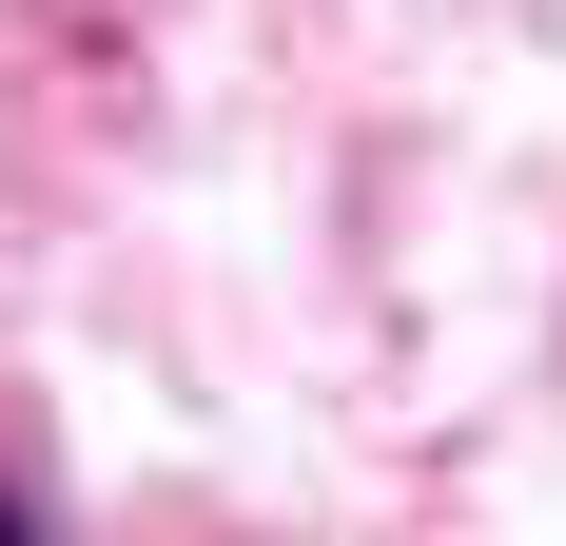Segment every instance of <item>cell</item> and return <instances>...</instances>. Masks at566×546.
I'll use <instances>...</instances> for the list:
<instances>
[{
	"mask_svg": "<svg viewBox=\"0 0 566 546\" xmlns=\"http://www.w3.org/2000/svg\"><path fill=\"white\" fill-rule=\"evenodd\" d=\"M0 546H40V507H20V489H0Z\"/></svg>",
	"mask_w": 566,
	"mask_h": 546,
	"instance_id": "obj_1",
	"label": "cell"
}]
</instances>
